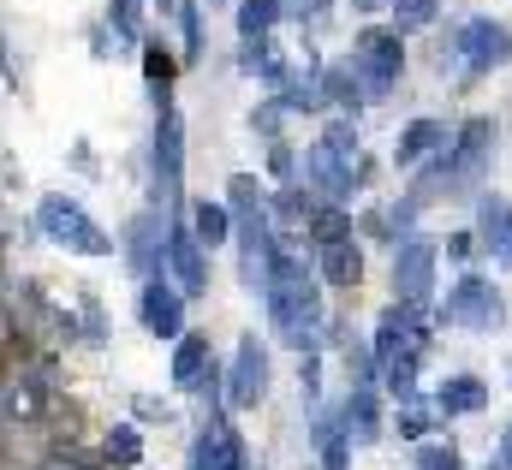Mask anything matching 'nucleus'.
Segmentation results:
<instances>
[{
  "label": "nucleus",
  "mask_w": 512,
  "mask_h": 470,
  "mask_svg": "<svg viewBox=\"0 0 512 470\" xmlns=\"http://www.w3.org/2000/svg\"><path fill=\"white\" fill-rule=\"evenodd\" d=\"M161 6H185V0H161Z\"/></svg>",
  "instance_id": "nucleus-30"
},
{
  "label": "nucleus",
  "mask_w": 512,
  "mask_h": 470,
  "mask_svg": "<svg viewBox=\"0 0 512 470\" xmlns=\"http://www.w3.org/2000/svg\"><path fill=\"white\" fill-rule=\"evenodd\" d=\"M173 381L185 393H197L203 381H215V352H209V334H185L179 352H173Z\"/></svg>",
  "instance_id": "nucleus-13"
},
{
  "label": "nucleus",
  "mask_w": 512,
  "mask_h": 470,
  "mask_svg": "<svg viewBox=\"0 0 512 470\" xmlns=\"http://www.w3.org/2000/svg\"><path fill=\"white\" fill-rule=\"evenodd\" d=\"M143 328H149V334H161V340L185 334V292H179V286H167L161 274H149V280H143Z\"/></svg>",
  "instance_id": "nucleus-10"
},
{
  "label": "nucleus",
  "mask_w": 512,
  "mask_h": 470,
  "mask_svg": "<svg viewBox=\"0 0 512 470\" xmlns=\"http://www.w3.org/2000/svg\"><path fill=\"white\" fill-rule=\"evenodd\" d=\"M143 72H149V84H155V90L167 96V78H173V60H167L161 48H149V54H143ZM161 96H155V102H161Z\"/></svg>",
  "instance_id": "nucleus-24"
},
{
  "label": "nucleus",
  "mask_w": 512,
  "mask_h": 470,
  "mask_svg": "<svg viewBox=\"0 0 512 470\" xmlns=\"http://www.w3.org/2000/svg\"><path fill=\"white\" fill-rule=\"evenodd\" d=\"M447 322H459V328H495V322H501L495 286L477 280V274H465V280L453 286V298H447Z\"/></svg>",
  "instance_id": "nucleus-9"
},
{
  "label": "nucleus",
  "mask_w": 512,
  "mask_h": 470,
  "mask_svg": "<svg viewBox=\"0 0 512 470\" xmlns=\"http://www.w3.org/2000/svg\"><path fill=\"white\" fill-rule=\"evenodd\" d=\"M131 262L143 274H155V215H137L131 221Z\"/></svg>",
  "instance_id": "nucleus-21"
},
{
  "label": "nucleus",
  "mask_w": 512,
  "mask_h": 470,
  "mask_svg": "<svg viewBox=\"0 0 512 470\" xmlns=\"http://www.w3.org/2000/svg\"><path fill=\"white\" fill-rule=\"evenodd\" d=\"M358 173H364L358 131H352V125H328V131L316 137V149H310V179H316L328 197H340V191L358 185Z\"/></svg>",
  "instance_id": "nucleus-3"
},
{
  "label": "nucleus",
  "mask_w": 512,
  "mask_h": 470,
  "mask_svg": "<svg viewBox=\"0 0 512 470\" xmlns=\"http://www.w3.org/2000/svg\"><path fill=\"white\" fill-rule=\"evenodd\" d=\"M262 393H268V352H262L256 334H245L239 352H233V375H227V405L233 411H256Z\"/></svg>",
  "instance_id": "nucleus-6"
},
{
  "label": "nucleus",
  "mask_w": 512,
  "mask_h": 470,
  "mask_svg": "<svg viewBox=\"0 0 512 470\" xmlns=\"http://www.w3.org/2000/svg\"><path fill=\"white\" fill-rule=\"evenodd\" d=\"M352 465V441H346V435H334V441H328V453H322V470H346Z\"/></svg>",
  "instance_id": "nucleus-28"
},
{
  "label": "nucleus",
  "mask_w": 512,
  "mask_h": 470,
  "mask_svg": "<svg viewBox=\"0 0 512 470\" xmlns=\"http://www.w3.org/2000/svg\"><path fill=\"white\" fill-rule=\"evenodd\" d=\"M441 0H393V30H423Z\"/></svg>",
  "instance_id": "nucleus-22"
},
{
  "label": "nucleus",
  "mask_w": 512,
  "mask_h": 470,
  "mask_svg": "<svg viewBox=\"0 0 512 470\" xmlns=\"http://www.w3.org/2000/svg\"><path fill=\"white\" fill-rule=\"evenodd\" d=\"M316 238H322V244H340V238H352V221L328 209V215H316Z\"/></svg>",
  "instance_id": "nucleus-26"
},
{
  "label": "nucleus",
  "mask_w": 512,
  "mask_h": 470,
  "mask_svg": "<svg viewBox=\"0 0 512 470\" xmlns=\"http://www.w3.org/2000/svg\"><path fill=\"white\" fill-rule=\"evenodd\" d=\"M36 227H42V238H54L60 250H78V256H114V238L84 215V203H72V197H60V191L42 197Z\"/></svg>",
  "instance_id": "nucleus-2"
},
{
  "label": "nucleus",
  "mask_w": 512,
  "mask_h": 470,
  "mask_svg": "<svg viewBox=\"0 0 512 470\" xmlns=\"http://www.w3.org/2000/svg\"><path fill=\"white\" fill-rule=\"evenodd\" d=\"M435 405H441L447 417H465V411H483V405H489V387H483L477 375H453V381L435 393Z\"/></svg>",
  "instance_id": "nucleus-16"
},
{
  "label": "nucleus",
  "mask_w": 512,
  "mask_h": 470,
  "mask_svg": "<svg viewBox=\"0 0 512 470\" xmlns=\"http://www.w3.org/2000/svg\"><path fill=\"white\" fill-rule=\"evenodd\" d=\"M161 262L173 268V286L185 292V298H203L209 292V268H203V244H197V233H167V244H161Z\"/></svg>",
  "instance_id": "nucleus-8"
},
{
  "label": "nucleus",
  "mask_w": 512,
  "mask_h": 470,
  "mask_svg": "<svg viewBox=\"0 0 512 470\" xmlns=\"http://www.w3.org/2000/svg\"><path fill=\"white\" fill-rule=\"evenodd\" d=\"M489 470H512V429L501 435V447H495V459H489Z\"/></svg>",
  "instance_id": "nucleus-29"
},
{
  "label": "nucleus",
  "mask_w": 512,
  "mask_h": 470,
  "mask_svg": "<svg viewBox=\"0 0 512 470\" xmlns=\"http://www.w3.org/2000/svg\"><path fill=\"white\" fill-rule=\"evenodd\" d=\"M507 60H512V30H501L495 18L459 24V36H453V66L459 72H489V66H507Z\"/></svg>",
  "instance_id": "nucleus-5"
},
{
  "label": "nucleus",
  "mask_w": 512,
  "mask_h": 470,
  "mask_svg": "<svg viewBox=\"0 0 512 470\" xmlns=\"http://www.w3.org/2000/svg\"><path fill=\"white\" fill-rule=\"evenodd\" d=\"M399 66H405L399 30H364V36H358V48H352V84H364V90H370V102L393 90Z\"/></svg>",
  "instance_id": "nucleus-4"
},
{
  "label": "nucleus",
  "mask_w": 512,
  "mask_h": 470,
  "mask_svg": "<svg viewBox=\"0 0 512 470\" xmlns=\"http://www.w3.org/2000/svg\"><path fill=\"white\" fill-rule=\"evenodd\" d=\"M191 233H197V244H227V233H233V209H221V203H197L191 209Z\"/></svg>",
  "instance_id": "nucleus-19"
},
{
  "label": "nucleus",
  "mask_w": 512,
  "mask_h": 470,
  "mask_svg": "<svg viewBox=\"0 0 512 470\" xmlns=\"http://www.w3.org/2000/svg\"><path fill=\"white\" fill-rule=\"evenodd\" d=\"M191 470H245V447L239 435L227 429V417H209L197 447H191Z\"/></svg>",
  "instance_id": "nucleus-12"
},
{
  "label": "nucleus",
  "mask_w": 512,
  "mask_h": 470,
  "mask_svg": "<svg viewBox=\"0 0 512 470\" xmlns=\"http://www.w3.org/2000/svg\"><path fill=\"white\" fill-rule=\"evenodd\" d=\"M477 233H483V250L512 274V203L507 197H483V227Z\"/></svg>",
  "instance_id": "nucleus-14"
},
{
  "label": "nucleus",
  "mask_w": 512,
  "mask_h": 470,
  "mask_svg": "<svg viewBox=\"0 0 512 470\" xmlns=\"http://www.w3.org/2000/svg\"><path fill=\"white\" fill-rule=\"evenodd\" d=\"M393 286H399V304H423V298L435 292V244H429V238L399 244V256H393Z\"/></svg>",
  "instance_id": "nucleus-7"
},
{
  "label": "nucleus",
  "mask_w": 512,
  "mask_h": 470,
  "mask_svg": "<svg viewBox=\"0 0 512 470\" xmlns=\"http://www.w3.org/2000/svg\"><path fill=\"white\" fill-rule=\"evenodd\" d=\"M262 298H268V316H274V334L286 340V346H310L316 340V328H322V298H316V280H310V268L304 262H292L280 244H274V268H268V286H262Z\"/></svg>",
  "instance_id": "nucleus-1"
},
{
  "label": "nucleus",
  "mask_w": 512,
  "mask_h": 470,
  "mask_svg": "<svg viewBox=\"0 0 512 470\" xmlns=\"http://www.w3.org/2000/svg\"><path fill=\"white\" fill-rule=\"evenodd\" d=\"M322 274H328V286H358L364 280V256L352 250V238L322 244Z\"/></svg>",
  "instance_id": "nucleus-18"
},
{
  "label": "nucleus",
  "mask_w": 512,
  "mask_h": 470,
  "mask_svg": "<svg viewBox=\"0 0 512 470\" xmlns=\"http://www.w3.org/2000/svg\"><path fill=\"white\" fill-rule=\"evenodd\" d=\"M108 453H114L120 465H137V453H143V447H137V435H131V429H114V435H108Z\"/></svg>",
  "instance_id": "nucleus-27"
},
{
  "label": "nucleus",
  "mask_w": 512,
  "mask_h": 470,
  "mask_svg": "<svg viewBox=\"0 0 512 470\" xmlns=\"http://www.w3.org/2000/svg\"><path fill=\"white\" fill-rule=\"evenodd\" d=\"M179 173H185V125L173 114H161V131H155V185H161V203H179Z\"/></svg>",
  "instance_id": "nucleus-11"
},
{
  "label": "nucleus",
  "mask_w": 512,
  "mask_h": 470,
  "mask_svg": "<svg viewBox=\"0 0 512 470\" xmlns=\"http://www.w3.org/2000/svg\"><path fill=\"white\" fill-rule=\"evenodd\" d=\"M382 435V417H376V399H370V387H358L352 399H346V441L352 447H370Z\"/></svg>",
  "instance_id": "nucleus-17"
},
{
  "label": "nucleus",
  "mask_w": 512,
  "mask_h": 470,
  "mask_svg": "<svg viewBox=\"0 0 512 470\" xmlns=\"http://www.w3.org/2000/svg\"><path fill=\"white\" fill-rule=\"evenodd\" d=\"M114 24H120V36L137 42V24H143V0H114Z\"/></svg>",
  "instance_id": "nucleus-25"
},
{
  "label": "nucleus",
  "mask_w": 512,
  "mask_h": 470,
  "mask_svg": "<svg viewBox=\"0 0 512 470\" xmlns=\"http://www.w3.org/2000/svg\"><path fill=\"white\" fill-rule=\"evenodd\" d=\"M417 470H459V453L447 441H429V447H417Z\"/></svg>",
  "instance_id": "nucleus-23"
},
{
  "label": "nucleus",
  "mask_w": 512,
  "mask_h": 470,
  "mask_svg": "<svg viewBox=\"0 0 512 470\" xmlns=\"http://www.w3.org/2000/svg\"><path fill=\"white\" fill-rule=\"evenodd\" d=\"M441 149H447V125H441V119H411V125L399 131L393 161H399V167H417L423 155H441Z\"/></svg>",
  "instance_id": "nucleus-15"
},
{
  "label": "nucleus",
  "mask_w": 512,
  "mask_h": 470,
  "mask_svg": "<svg viewBox=\"0 0 512 470\" xmlns=\"http://www.w3.org/2000/svg\"><path fill=\"white\" fill-rule=\"evenodd\" d=\"M280 18V0H239V36H268V24Z\"/></svg>",
  "instance_id": "nucleus-20"
}]
</instances>
